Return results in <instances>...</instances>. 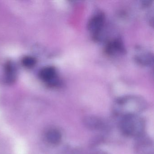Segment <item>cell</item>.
Wrapping results in <instances>:
<instances>
[{
    "label": "cell",
    "mask_w": 154,
    "mask_h": 154,
    "mask_svg": "<svg viewBox=\"0 0 154 154\" xmlns=\"http://www.w3.org/2000/svg\"><path fill=\"white\" fill-rule=\"evenodd\" d=\"M83 123L86 128L92 131L103 130L106 128L105 122L96 116H87L84 119Z\"/></svg>",
    "instance_id": "8992f818"
},
{
    "label": "cell",
    "mask_w": 154,
    "mask_h": 154,
    "mask_svg": "<svg viewBox=\"0 0 154 154\" xmlns=\"http://www.w3.org/2000/svg\"><path fill=\"white\" fill-rule=\"evenodd\" d=\"M108 154L105 151H103V150H97V151H94V152H93L92 154Z\"/></svg>",
    "instance_id": "8fae6325"
},
{
    "label": "cell",
    "mask_w": 154,
    "mask_h": 154,
    "mask_svg": "<svg viewBox=\"0 0 154 154\" xmlns=\"http://www.w3.org/2000/svg\"><path fill=\"white\" fill-rule=\"evenodd\" d=\"M134 58L139 64L142 66H150L153 64V56L150 52L141 48L137 49Z\"/></svg>",
    "instance_id": "52a82bcc"
},
{
    "label": "cell",
    "mask_w": 154,
    "mask_h": 154,
    "mask_svg": "<svg viewBox=\"0 0 154 154\" xmlns=\"http://www.w3.org/2000/svg\"><path fill=\"white\" fill-rule=\"evenodd\" d=\"M39 76L43 82L50 87H56L61 84L57 71L54 66H45L41 69Z\"/></svg>",
    "instance_id": "277c9868"
},
{
    "label": "cell",
    "mask_w": 154,
    "mask_h": 154,
    "mask_svg": "<svg viewBox=\"0 0 154 154\" xmlns=\"http://www.w3.org/2000/svg\"><path fill=\"white\" fill-rule=\"evenodd\" d=\"M45 137L47 142L52 145H57L62 140L61 132L55 128H51L48 130L45 133Z\"/></svg>",
    "instance_id": "ba28073f"
},
{
    "label": "cell",
    "mask_w": 154,
    "mask_h": 154,
    "mask_svg": "<svg viewBox=\"0 0 154 154\" xmlns=\"http://www.w3.org/2000/svg\"><path fill=\"white\" fill-rule=\"evenodd\" d=\"M105 53L111 56L125 54L126 48L124 44L119 38H114L109 41L105 47Z\"/></svg>",
    "instance_id": "5b68a950"
},
{
    "label": "cell",
    "mask_w": 154,
    "mask_h": 154,
    "mask_svg": "<svg viewBox=\"0 0 154 154\" xmlns=\"http://www.w3.org/2000/svg\"><path fill=\"white\" fill-rule=\"evenodd\" d=\"M121 118L119 127L123 135L136 138L144 135L146 122L139 115H131Z\"/></svg>",
    "instance_id": "7a4b0ae2"
},
{
    "label": "cell",
    "mask_w": 154,
    "mask_h": 154,
    "mask_svg": "<svg viewBox=\"0 0 154 154\" xmlns=\"http://www.w3.org/2000/svg\"><path fill=\"white\" fill-rule=\"evenodd\" d=\"M6 75L7 80L10 82H12L16 77V68L14 65L11 62H8L6 66Z\"/></svg>",
    "instance_id": "9c48e42d"
},
{
    "label": "cell",
    "mask_w": 154,
    "mask_h": 154,
    "mask_svg": "<svg viewBox=\"0 0 154 154\" xmlns=\"http://www.w3.org/2000/svg\"><path fill=\"white\" fill-rule=\"evenodd\" d=\"M106 18L103 12L94 14L88 21L87 28L93 39L95 41L100 39L105 25Z\"/></svg>",
    "instance_id": "3957f363"
},
{
    "label": "cell",
    "mask_w": 154,
    "mask_h": 154,
    "mask_svg": "<svg viewBox=\"0 0 154 154\" xmlns=\"http://www.w3.org/2000/svg\"><path fill=\"white\" fill-rule=\"evenodd\" d=\"M148 107L146 100L143 97L127 95L117 98L112 104V110L116 116L122 117L138 115Z\"/></svg>",
    "instance_id": "6da1fadb"
},
{
    "label": "cell",
    "mask_w": 154,
    "mask_h": 154,
    "mask_svg": "<svg viewBox=\"0 0 154 154\" xmlns=\"http://www.w3.org/2000/svg\"><path fill=\"white\" fill-rule=\"evenodd\" d=\"M21 63L23 66L27 68H31L34 67L36 63V60L33 57L25 56L21 60Z\"/></svg>",
    "instance_id": "30bf717a"
}]
</instances>
